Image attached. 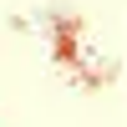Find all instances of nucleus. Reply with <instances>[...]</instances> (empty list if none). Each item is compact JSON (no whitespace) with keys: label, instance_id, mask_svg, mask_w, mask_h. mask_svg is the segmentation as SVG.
Masks as SVG:
<instances>
[]
</instances>
